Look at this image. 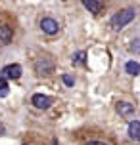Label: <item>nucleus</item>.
Returning <instances> with one entry per match:
<instances>
[{
    "mask_svg": "<svg viewBox=\"0 0 140 145\" xmlns=\"http://www.w3.org/2000/svg\"><path fill=\"white\" fill-rule=\"evenodd\" d=\"M133 19H134V10L133 8H125V10H121L119 14H115L111 17V27H113V31H121Z\"/></svg>",
    "mask_w": 140,
    "mask_h": 145,
    "instance_id": "1",
    "label": "nucleus"
},
{
    "mask_svg": "<svg viewBox=\"0 0 140 145\" xmlns=\"http://www.w3.org/2000/svg\"><path fill=\"white\" fill-rule=\"evenodd\" d=\"M35 71L40 74V76H48V74H52L54 72V61H52L50 57H38L37 63H35Z\"/></svg>",
    "mask_w": 140,
    "mask_h": 145,
    "instance_id": "2",
    "label": "nucleus"
},
{
    "mask_svg": "<svg viewBox=\"0 0 140 145\" xmlns=\"http://www.w3.org/2000/svg\"><path fill=\"white\" fill-rule=\"evenodd\" d=\"M40 29L44 31L46 35H56L59 31V25L56 19H52V17H44L42 21H40Z\"/></svg>",
    "mask_w": 140,
    "mask_h": 145,
    "instance_id": "3",
    "label": "nucleus"
},
{
    "mask_svg": "<svg viewBox=\"0 0 140 145\" xmlns=\"http://www.w3.org/2000/svg\"><path fill=\"white\" fill-rule=\"evenodd\" d=\"M33 105H35L37 109H48L52 105V97L42 95V94H35L33 95Z\"/></svg>",
    "mask_w": 140,
    "mask_h": 145,
    "instance_id": "4",
    "label": "nucleus"
},
{
    "mask_svg": "<svg viewBox=\"0 0 140 145\" xmlns=\"http://www.w3.org/2000/svg\"><path fill=\"white\" fill-rule=\"evenodd\" d=\"M2 74H4L6 78L15 80V78H19V76H21V67H19V65H8V67L2 69Z\"/></svg>",
    "mask_w": 140,
    "mask_h": 145,
    "instance_id": "5",
    "label": "nucleus"
},
{
    "mask_svg": "<svg viewBox=\"0 0 140 145\" xmlns=\"http://www.w3.org/2000/svg\"><path fill=\"white\" fill-rule=\"evenodd\" d=\"M81 2L92 14H100V10H102V0H81Z\"/></svg>",
    "mask_w": 140,
    "mask_h": 145,
    "instance_id": "6",
    "label": "nucleus"
},
{
    "mask_svg": "<svg viewBox=\"0 0 140 145\" xmlns=\"http://www.w3.org/2000/svg\"><path fill=\"white\" fill-rule=\"evenodd\" d=\"M12 29L8 25H0V42L2 44H10L12 42Z\"/></svg>",
    "mask_w": 140,
    "mask_h": 145,
    "instance_id": "7",
    "label": "nucleus"
},
{
    "mask_svg": "<svg viewBox=\"0 0 140 145\" xmlns=\"http://www.w3.org/2000/svg\"><path fill=\"white\" fill-rule=\"evenodd\" d=\"M129 138L134 139V141H140V122L138 120L129 124Z\"/></svg>",
    "mask_w": 140,
    "mask_h": 145,
    "instance_id": "8",
    "label": "nucleus"
},
{
    "mask_svg": "<svg viewBox=\"0 0 140 145\" xmlns=\"http://www.w3.org/2000/svg\"><path fill=\"white\" fill-rule=\"evenodd\" d=\"M117 113L123 115V116H129V115L134 113V107L131 105V103H127V101H119L117 103Z\"/></svg>",
    "mask_w": 140,
    "mask_h": 145,
    "instance_id": "9",
    "label": "nucleus"
},
{
    "mask_svg": "<svg viewBox=\"0 0 140 145\" xmlns=\"http://www.w3.org/2000/svg\"><path fill=\"white\" fill-rule=\"evenodd\" d=\"M125 71L129 72V74H140V63H136V61H129L125 65Z\"/></svg>",
    "mask_w": 140,
    "mask_h": 145,
    "instance_id": "10",
    "label": "nucleus"
},
{
    "mask_svg": "<svg viewBox=\"0 0 140 145\" xmlns=\"http://www.w3.org/2000/svg\"><path fill=\"white\" fill-rule=\"evenodd\" d=\"M85 57H87L85 52H77L73 57H71V61H73V65H83V63H85Z\"/></svg>",
    "mask_w": 140,
    "mask_h": 145,
    "instance_id": "11",
    "label": "nucleus"
},
{
    "mask_svg": "<svg viewBox=\"0 0 140 145\" xmlns=\"http://www.w3.org/2000/svg\"><path fill=\"white\" fill-rule=\"evenodd\" d=\"M8 95V82H6V76L2 74L0 76V97H6Z\"/></svg>",
    "mask_w": 140,
    "mask_h": 145,
    "instance_id": "12",
    "label": "nucleus"
},
{
    "mask_svg": "<svg viewBox=\"0 0 140 145\" xmlns=\"http://www.w3.org/2000/svg\"><path fill=\"white\" fill-rule=\"evenodd\" d=\"M61 80H63V84H65V86H73V84H75V78H73V76H69V74H63Z\"/></svg>",
    "mask_w": 140,
    "mask_h": 145,
    "instance_id": "13",
    "label": "nucleus"
},
{
    "mask_svg": "<svg viewBox=\"0 0 140 145\" xmlns=\"http://www.w3.org/2000/svg\"><path fill=\"white\" fill-rule=\"evenodd\" d=\"M2 132H4V128H2V124H0V134H2Z\"/></svg>",
    "mask_w": 140,
    "mask_h": 145,
    "instance_id": "14",
    "label": "nucleus"
},
{
    "mask_svg": "<svg viewBox=\"0 0 140 145\" xmlns=\"http://www.w3.org/2000/svg\"><path fill=\"white\" fill-rule=\"evenodd\" d=\"M63 2H65V0H63Z\"/></svg>",
    "mask_w": 140,
    "mask_h": 145,
    "instance_id": "15",
    "label": "nucleus"
}]
</instances>
